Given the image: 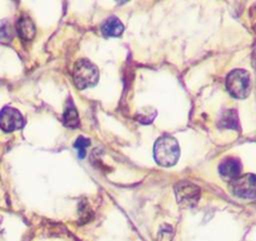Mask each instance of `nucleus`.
<instances>
[{
    "label": "nucleus",
    "mask_w": 256,
    "mask_h": 241,
    "mask_svg": "<svg viewBox=\"0 0 256 241\" xmlns=\"http://www.w3.org/2000/svg\"><path fill=\"white\" fill-rule=\"evenodd\" d=\"M155 161L164 167H170L177 163L180 156V148L177 140L169 135L158 138L154 144Z\"/></svg>",
    "instance_id": "obj_1"
},
{
    "label": "nucleus",
    "mask_w": 256,
    "mask_h": 241,
    "mask_svg": "<svg viewBox=\"0 0 256 241\" xmlns=\"http://www.w3.org/2000/svg\"><path fill=\"white\" fill-rule=\"evenodd\" d=\"M99 79V71L96 65L87 59L78 60L73 69V80L80 90L93 87Z\"/></svg>",
    "instance_id": "obj_2"
},
{
    "label": "nucleus",
    "mask_w": 256,
    "mask_h": 241,
    "mask_svg": "<svg viewBox=\"0 0 256 241\" xmlns=\"http://www.w3.org/2000/svg\"><path fill=\"white\" fill-rule=\"evenodd\" d=\"M251 87L250 73L244 69L232 70L226 77V88L234 98H246L250 94Z\"/></svg>",
    "instance_id": "obj_3"
},
{
    "label": "nucleus",
    "mask_w": 256,
    "mask_h": 241,
    "mask_svg": "<svg viewBox=\"0 0 256 241\" xmlns=\"http://www.w3.org/2000/svg\"><path fill=\"white\" fill-rule=\"evenodd\" d=\"M174 190L178 204L184 208L195 206L201 195L200 188L188 181H181L177 183Z\"/></svg>",
    "instance_id": "obj_4"
},
{
    "label": "nucleus",
    "mask_w": 256,
    "mask_h": 241,
    "mask_svg": "<svg viewBox=\"0 0 256 241\" xmlns=\"http://www.w3.org/2000/svg\"><path fill=\"white\" fill-rule=\"evenodd\" d=\"M24 125V118L19 110L6 106L0 111V128L6 132L21 129Z\"/></svg>",
    "instance_id": "obj_5"
},
{
    "label": "nucleus",
    "mask_w": 256,
    "mask_h": 241,
    "mask_svg": "<svg viewBox=\"0 0 256 241\" xmlns=\"http://www.w3.org/2000/svg\"><path fill=\"white\" fill-rule=\"evenodd\" d=\"M233 193L241 198H254L255 197V175L246 174L238 177L232 182Z\"/></svg>",
    "instance_id": "obj_6"
},
{
    "label": "nucleus",
    "mask_w": 256,
    "mask_h": 241,
    "mask_svg": "<svg viewBox=\"0 0 256 241\" xmlns=\"http://www.w3.org/2000/svg\"><path fill=\"white\" fill-rule=\"evenodd\" d=\"M242 170L241 161L235 157H227L223 159L218 167L219 174L225 180L233 181L240 176Z\"/></svg>",
    "instance_id": "obj_7"
},
{
    "label": "nucleus",
    "mask_w": 256,
    "mask_h": 241,
    "mask_svg": "<svg viewBox=\"0 0 256 241\" xmlns=\"http://www.w3.org/2000/svg\"><path fill=\"white\" fill-rule=\"evenodd\" d=\"M101 31L107 37H119L124 31V26L117 17L112 16L104 21Z\"/></svg>",
    "instance_id": "obj_8"
},
{
    "label": "nucleus",
    "mask_w": 256,
    "mask_h": 241,
    "mask_svg": "<svg viewBox=\"0 0 256 241\" xmlns=\"http://www.w3.org/2000/svg\"><path fill=\"white\" fill-rule=\"evenodd\" d=\"M16 27L19 37L23 40H31L35 35V26L29 17H21Z\"/></svg>",
    "instance_id": "obj_9"
},
{
    "label": "nucleus",
    "mask_w": 256,
    "mask_h": 241,
    "mask_svg": "<svg viewBox=\"0 0 256 241\" xmlns=\"http://www.w3.org/2000/svg\"><path fill=\"white\" fill-rule=\"evenodd\" d=\"M79 123H80V120H79L78 112L73 102L69 99L63 114V124L69 128H76L79 126Z\"/></svg>",
    "instance_id": "obj_10"
},
{
    "label": "nucleus",
    "mask_w": 256,
    "mask_h": 241,
    "mask_svg": "<svg viewBox=\"0 0 256 241\" xmlns=\"http://www.w3.org/2000/svg\"><path fill=\"white\" fill-rule=\"evenodd\" d=\"M219 125L223 128H231L237 129L238 128V116L237 112L233 109L226 110L219 120Z\"/></svg>",
    "instance_id": "obj_11"
},
{
    "label": "nucleus",
    "mask_w": 256,
    "mask_h": 241,
    "mask_svg": "<svg viewBox=\"0 0 256 241\" xmlns=\"http://www.w3.org/2000/svg\"><path fill=\"white\" fill-rule=\"evenodd\" d=\"M155 116H156V110L151 108V107H147V108L142 109V111H140L137 114V119L141 123L149 124V123H151L154 120Z\"/></svg>",
    "instance_id": "obj_12"
},
{
    "label": "nucleus",
    "mask_w": 256,
    "mask_h": 241,
    "mask_svg": "<svg viewBox=\"0 0 256 241\" xmlns=\"http://www.w3.org/2000/svg\"><path fill=\"white\" fill-rule=\"evenodd\" d=\"M90 145V140L83 137V136H79L76 140V142L74 143V147L78 150V157L79 158H84L86 155V148Z\"/></svg>",
    "instance_id": "obj_13"
}]
</instances>
